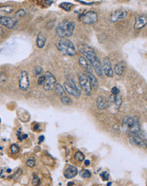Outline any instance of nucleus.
<instances>
[{
	"label": "nucleus",
	"instance_id": "nucleus-23",
	"mask_svg": "<svg viewBox=\"0 0 147 186\" xmlns=\"http://www.w3.org/2000/svg\"><path fill=\"white\" fill-rule=\"evenodd\" d=\"M54 88H55V91H56L57 94H58V95H64V86H63L60 83H56Z\"/></svg>",
	"mask_w": 147,
	"mask_h": 186
},
{
	"label": "nucleus",
	"instance_id": "nucleus-6",
	"mask_svg": "<svg viewBox=\"0 0 147 186\" xmlns=\"http://www.w3.org/2000/svg\"><path fill=\"white\" fill-rule=\"evenodd\" d=\"M64 88V91H66L69 94L76 98L80 97L81 94V91L78 87V85L75 84V82L73 80H68L67 81H65Z\"/></svg>",
	"mask_w": 147,
	"mask_h": 186
},
{
	"label": "nucleus",
	"instance_id": "nucleus-40",
	"mask_svg": "<svg viewBox=\"0 0 147 186\" xmlns=\"http://www.w3.org/2000/svg\"><path fill=\"white\" fill-rule=\"evenodd\" d=\"M68 186H81V185H76L74 182H69L68 184Z\"/></svg>",
	"mask_w": 147,
	"mask_h": 186
},
{
	"label": "nucleus",
	"instance_id": "nucleus-9",
	"mask_svg": "<svg viewBox=\"0 0 147 186\" xmlns=\"http://www.w3.org/2000/svg\"><path fill=\"white\" fill-rule=\"evenodd\" d=\"M78 78L79 81H80V85L81 86L82 90L86 93L88 96L91 95V91H92V87H91V84H90V81L88 80L86 76L83 74L79 73L78 74Z\"/></svg>",
	"mask_w": 147,
	"mask_h": 186
},
{
	"label": "nucleus",
	"instance_id": "nucleus-3",
	"mask_svg": "<svg viewBox=\"0 0 147 186\" xmlns=\"http://www.w3.org/2000/svg\"><path fill=\"white\" fill-rule=\"evenodd\" d=\"M75 25L69 20H64L58 24L56 27V34L59 37L66 38L73 35Z\"/></svg>",
	"mask_w": 147,
	"mask_h": 186
},
{
	"label": "nucleus",
	"instance_id": "nucleus-4",
	"mask_svg": "<svg viewBox=\"0 0 147 186\" xmlns=\"http://www.w3.org/2000/svg\"><path fill=\"white\" fill-rule=\"evenodd\" d=\"M56 47L58 50L64 55L74 56L76 54V49L73 42L67 38H61L57 42Z\"/></svg>",
	"mask_w": 147,
	"mask_h": 186
},
{
	"label": "nucleus",
	"instance_id": "nucleus-20",
	"mask_svg": "<svg viewBox=\"0 0 147 186\" xmlns=\"http://www.w3.org/2000/svg\"><path fill=\"white\" fill-rule=\"evenodd\" d=\"M46 36L44 35L43 33H39L37 35V38H36V44H37V47L39 48H42L45 44H46Z\"/></svg>",
	"mask_w": 147,
	"mask_h": 186
},
{
	"label": "nucleus",
	"instance_id": "nucleus-7",
	"mask_svg": "<svg viewBox=\"0 0 147 186\" xmlns=\"http://www.w3.org/2000/svg\"><path fill=\"white\" fill-rule=\"evenodd\" d=\"M30 85L29 74L27 70H22L19 77V87L21 91H26Z\"/></svg>",
	"mask_w": 147,
	"mask_h": 186
},
{
	"label": "nucleus",
	"instance_id": "nucleus-22",
	"mask_svg": "<svg viewBox=\"0 0 147 186\" xmlns=\"http://www.w3.org/2000/svg\"><path fill=\"white\" fill-rule=\"evenodd\" d=\"M14 9L13 6L7 5V6H1L0 7V13H6V14H11L13 13Z\"/></svg>",
	"mask_w": 147,
	"mask_h": 186
},
{
	"label": "nucleus",
	"instance_id": "nucleus-42",
	"mask_svg": "<svg viewBox=\"0 0 147 186\" xmlns=\"http://www.w3.org/2000/svg\"><path fill=\"white\" fill-rule=\"evenodd\" d=\"M44 141V136L43 135H42V136H40L39 137V143H42V142Z\"/></svg>",
	"mask_w": 147,
	"mask_h": 186
},
{
	"label": "nucleus",
	"instance_id": "nucleus-5",
	"mask_svg": "<svg viewBox=\"0 0 147 186\" xmlns=\"http://www.w3.org/2000/svg\"><path fill=\"white\" fill-rule=\"evenodd\" d=\"M130 141L133 146L147 148V134L141 129L138 133L130 135Z\"/></svg>",
	"mask_w": 147,
	"mask_h": 186
},
{
	"label": "nucleus",
	"instance_id": "nucleus-30",
	"mask_svg": "<svg viewBox=\"0 0 147 186\" xmlns=\"http://www.w3.org/2000/svg\"><path fill=\"white\" fill-rule=\"evenodd\" d=\"M10 151H11V152L14 153V154L18 153V152L20 151V147H19V146L16 145V144H13V145H11V146H10Z\"/></svg>",
	"mask_w": 147,
	"mask_h": 186
},
{
	"label": "nucleus",
	"instance_id": "nucleus-32",
	"mask_svg": "<svg viewBox=\"0 0 147 186\" xmlns=\"http://www.w3.org/2000/svg\"><path fill=\"white\" fill-rule=\"evenodd\" d=\"M35 164H36V161H35L34 158H30V159L27 160V162H26V165L28 167H30V168H33L35 166Z\"/></svg>",
	"mask_w": 147,
	"mask_h": 186
},
{
	"label": "nucleus",
	"instance_id": "nucleus-14",
	"mask_svg": "<svg viewBox=\"0 0 147 186\" xmlns=\"http://www.w3.org/2000/svg\"><path fill=\"white\" fill-rule=\"evenodd\" d=\"M102 70H103V74H105L108 77H113V70L112 67V64L108 57L104 58L103 65H102Z\"/></svg>",
	"mask_w": 147,
	"mask_h": 186
},
{
	"label": "nucleus",
	"instance_id": "nucleus-13",
	"mask_svg": "<svg viewBox=\"0 0 147 186\" xmlns=\"http://www.w3.org/2000/svg\"><path fill=\"white\" fill-rule=\"evenodd\" d=\"M147 25V14H140L138 15L135 19V22H134V30L139 31L140 29H142Z\"/></svg>",
	"mask_w": 147,
	"mask_h": 186
},
{
	"label": "nucleus",
	"instance_id": "nucleus-28",
	"mask_svg": "<svg viewBox=\"0 0 147 186\" xmlns=\"http://www.w3.org/2000/svg\"><path fill=\"white\" fill-rule=\"evenodd\" d=\"M26 14V10H25L24 9H20L15 12V14H14V16H15V19H16V18H19V17H24Z\"/></svg>",
	"mask_w": 147,
	"mask_h": 186
},
{
	"label": "nucleus",
	"instance_id": "nucleus-34",
	"mask_svg": "<svg viewBox=\"0 0 147 186\" xmlns=\"http://www.w3.org/2000/svg\"><path fill=\"white\" fill-rule=\"evenodd\" d=\"M45 80H46V76H41L38 78V80H37V84L41 85H44L45 83Z\"/></svg>",
	"mask_w": 147,
	"mask_h": 186
},
{
	"label": "nucleus",
	"instance_id": "nucleus-24",
	"mask_svg": "<svg viewBox=\"0 0 147 186\" xmlns=\"http://www.w3.org/2000/svg\"><path fill=\"white\" fill-rule=\"evenodd\" d=\"M85 159V157L81 151H77L75 154H74V160H76L79 163H81Z\"/></svg>",
	"mask_w": 147,
	"mask_h": 186
},
{
	"label": "nucleus",
	"instance_id": "nucleus-8",
	"mask_svg": "<svg viewBox=\"0 0 147 186\" xmlns=\"http://www.w3.org/2000/svg\"><path fill=\"white\" fill-rule=\"evenodd\" d=\"M80 20H81V21L86 25H92L97 22L98 16L94 11H89L82 14L81 17H80Z\"/></svg>",
	"mask_w": 147,
	"mask_h": 186
},
{
	"label": "nucleus",
	"instance_id": "nucleus-36",
	"mask_svg": "<svg viewBox=\"0 0 147 186\" xmlns=\"http://www.w3.org/2000/svg\"><path fill=\"white\" fill-rule=\"evenodd\" d=\"M111 91H112V94H113V95H118L120 91L118 90V88H117V87L114 86V87H113V88H112Z\"/></svg>",
	"mask_w": 147,
	"mask_h": 186
},
{
	"label": "nucleus",
	"instance_id": "nucleus-15",
	"mask_svg": "<svg viewBox=\"0 0 147 186\" xmlns=\"http://www.w3.org/2000/svg\"><path fill=\"white\" fill-rule=\"evenodd\" d=\"M64 177L66 178H73L78 174V169L74 166H69L64 171Z\"/></svg>",
	"mask_w": 147,
	"mask_h": 186
},
{
	"label": "nucleus",
	"instance_id": "nucleus-45",
	"mask_svg": "<svg viewBox=\"0 0 147 186\" xmlns=\"http://www.w3.org/2000/svg\"><path fill=\"white\" fill-rule=\"evenodd\" d=\"M0 121H1V119H0Z\"/></svg>",
	"mask_w": 147,
	"mask_h": 186
},
{
	"label": "nucleus",
	"instance_id": "nucleus-21",
	"mask_svg": "<svg viewBox=\"0 0 147 186\" xmlns=\"http://www.w3.org/2000/svg\"><path fill=\"white\" fill-rule=\"evenodd\" d=\"M79 63H80V64L85 70H86L87 72H88V71H92L91 65L89 64L87 59L85 58V57H80V58H79Z\"/></svg>",
	"mask_w": 147,
	"mask_h": 186
},
{
	"label": "nucleus",
	"instance_id": "nucleus-1",
	"mask_svg": "<svg viewBox=\"0 0 147 186\" xmlns=\"http://www.w3.org/2000/svg\"><path fill=\"white\" fill-rule=\"evenodd\" d=\"M78 50L80 53H81L84 55V57L86 58L89 62L91 63L92 67L94 68L95 72L99 77L103 76V70H102V65L101 64V61L97 57L95 50L91 47L88 46L86 43H81L78 46Z\"/></svg>",
	"mask_w": 147,
	"mask_h": 186
},
{
	"label": "nucleus",
	"instance_id": "nucleus-29",
	"mask_svg": "<svg viewBox=\"0 0 147 186\" xmlns=\"http://www.w3.org/2000/svg\"><path fill=\"white\" fill-rule=\"evenodd\" d=\"M41 183V180H40V178L38 177V175L35 174L33 176V178H32V184L34 186H38Z\"/></svg>",
	"mask_w": 147,
	"mask_h": 186
},
{
	"label": "nucleus",
	"instance_id": "nucleus-25",
	"mask_svg": "<svg viewBox=\"0 0 147 186\" xmlns=\"http://www.w3.org/2000/svg\"><path fill=\"white\" fill-rule=\"evenodd\" d=\"M72 6H73V5L70 4V3H62V4L59 5V7H60L61 9H63L64 10H65V11H70Z\"/></svg>",
	"mask_w": 147,
	"mask_h": 186
},
{
	"label": "nucleus",
	"instance_id": "nucleus-43",
	"mask_svg": "<svg viewBox=\"0 0 147 186\" xmlns=\"http://www.w3.org/2000/svg\"><path fill=\"white\" fill-rule=\"evenodd\" d=\"M85 164H86V166H89V165L91 164V162H90L89 160H86V161H85Z\"/></svg>",
	"mask_w": 147,
	"mask_h": 186
},
{
	"label": "nucleus",
	"instance_id": "nucleus-16",
	"mask_svg": "<svg viewBox=\"0 0 147 186\" xmlns=\"http://www.w3.org/2000/svg\"><path fill=\"white\" fill-rule=\"evenodd\" d=\"M96 104H97V107L100 110H103L108 108V107L110 106L109 104V101L107 100V98L104 97H98L97 100H96Z\"/></svg>",
	"mask_w": 147,
	"mask_h": 186
},
{
	"label": "nucleus",
	"instance_id": "nucleus-17",
	"mask_svg": "<svg viewBox=\"0 0 147 186\" xmlns=\"http://www.w3.org/2000/svg\"><path fill=\"white\" fill-rule=\"evenodd\" d=\"M126 64L124 61H119L117 62L115 66H114V73L117 76H121L124 74V72L125 70Z\"/></svg>",
	"mask_w": 147,
	"mask_h": 186
},
{
	"label": "nucleus",
	"instance_id": "nucleus-11",
	"mask_svg": "<svg viewBox=\"0 0 147 186\" xmlns=\"http://www.w3.org/2000/svg\"><path fill=\"white\" fill-rule=\"evenodd\" d=\"M128 16V11L125 9H117L114 10L110 15V20L112 22H117L119 20H123Z\"/></svg>",
	"mask_w": 147,
	"mask_h": 186
},
{
	"label": "nucleus",
	"instance_id": "nucleus-26",
	"mask_svg": "<svg viewBox=\"0 0 147 186\" xmlns=\"http://www.w3.org/2000/svg\"><path fill=\"white\" fill-rule=\"evenodd\" d=\"M80 174V176H81L83 178H89L91 177V173L89 170H87V169L82 170Z\"/></svg>",
	"mask_w": 147,
	"mask_h": 186
},
{
	"label": "nucleus",
	"instance_id": "nucleus-35",
	"mask_svg": "<svg viewBox=\"0 0 147 186\" xmlns=\"http://www.w3.org/2000/svg\"><path fill=\"white\" fill-rule=\"evenodd\" d=\"M101 177L102 178V179L107 181L109 179V174H108V172H103V173H101Z\"/></svg>",
	"mask_w": 147,
	"mask_h": 186
},
{
	"label": "nucleus",
	"instance_id": "nucleus-10",
	"mask_svg": "<svg viewBox=\"0 0 147 186\" xmlns=\"http://www.w3.org/2000/svg\"><path fill=\"white\" fill-rule=\"evenodd\" d=\"M46 80L43 85V88L45 91H52V89L55 87L56 85V78L52 75L51 72H47L46 74Z\"/></svg>",
	"mask_w": 147,
	"mask_h": 186
},
{
	"label": "nucleus",
	"instance_id": "nucleus-44",
	"mask_svg": "<svg viewBox=\"0 0 147 186\" xmlns=\"http://www.w3.org/2000/svg\"><path fill=\"white\" fill-rule=\"evenodd\" d=\"M111 184H112V183H111V182H109V183H108V186H110V185H111Z\"/></svg>",
	"mask_w": 147,
	"mask_h": 186
},
{
	"label": "nucleus",
	"instance_id": "nucleus-31",
	"mask_svg": "<svg viewBox=\"0 0 147 186\" xmlns=\"http://www.w3.org/2000/svg\"><path fill=\"white\" fill-rule=\"evenodd\" d=\"M61 101H62V102L64 104V105H69V104H71V100L69 99L68 97H66V96H63L62 97V98H61Z\"/></svg>",
	"mask_w": 147,
	"mask_h": 186
},
{
	"label": "nucleus",
	"instance_id": "nucleus-41",
	"mask_svg": "<svg viewBox=\"0 0 147 186\" xmlns=\"http://www.w3.org/2000/svg\"><path fill=\"white\" fill-rule=\"evenodd\" d=\"M3 35H4V30H3V28H2V27L0 26V37H2Z\"/></svg>",
	"mask_w": 147,
	"mask_h": 186
},
{
	"label": "nucleus",
	"instance_id": "nucleus-27",
	"mask_svg": "<svg viewBox=\"0 0 147 186\" xmlns=\"http://www.w3.org/2000/svg\"><path fill=\"white\" fill-rule=\"evenodd\" d=\"M8 80V76L5 72H1L0 73V85L5 84V82Z\"/></svg>",
	"mask_w": 147,
	"mask_h": 186
},
{
	"label": "nucleus",
	"instance_id": "nucleus-12",
	"mask_svg": "<svg viewBox=\"0 0 147 186\" xmlns=\"http://www.w3.org/2000/svg\"><path fill=\"white\" fill-rule=\"evenodd\" d=\"M0 24L8 27L9 29H14L17 26L18 20L15 18L7 17V16H0Z\"/></svg>",
	"mask_w": 147,
	"mask_h": 186
},
{
	"label": "nucleus",
	"instance_id": "nucleus-37",
	"mask_svg": "<svg viewBox=\"0 0 147 186\" xmlns=\"http://www.w3.org/2000/svg\"><path fill=\"white\" fill-rule=\"evenodd\" d=\"M27 136H28V135H26V134H25V135H20H20L18 134V138H19V140H20V141H23V140L26 139Z\"/></svg>",
	"mask_w": 147,
	"mask_h": 186
},
{
	"label": "nucleus",
	"instance_id": "nucleus-38",
	"mask_svg": "<svg viewBox=\"0 0 147 186\" xmlns=\"http://www.w3.org/2000/svg\"><path fill=\"white\" fill-rule=\"evenodd\" d=\"M81 4H84V5H94V2H91V3H86V2H85V1H80Z\"/></svg>",
	"mask_w": 147,
	"mask_h": 186
},
{
	"label": "nucleus",
	"instance_id": "nucleus-2",
	"mask_svg": "<svg viewBox=\"0 0 147 186\" xmlns=\"http://www.w3.org/2000/svg\"><path fill=\"white\" fill-rule=\"evenodd\" d=\"M122 129L129 135L138 133L141 130L140 124L138 119L132 117H125L122 121Z\"/></svg>",
	"mask_w": 147,
	"mask_h": 186
},
{
	"label": "nucleus",
	"instance_id": "nucleus-39",
	"mask_svg": "<svg viewBox=\"0 0 147 186\" xmlns=\"http://www.w3.org/2000/svg\"><path fill=\"white\" fill-rule=\"evenodd\" d=\"M38 129H39V124H36V125H34V127H33V130H35V131H37V130H38Z\"/></svg>",
	"mask_w": 147,
	"mask_h": 186
},
{
	"label": "nucleus",
	"instance_id": "nucleus-18",
	"mask_svg": "<svg viewBox=\"0 0 147 186\" xmlns=\"http://www.w3.org/2000/svg\"><path fill=\"white\" fill-rule=\"evenodd\" d=\"M122 98L121 96L119 95H112V97L110 98V100H109V104L110 102H112L114 106L116 107L117 109H119V107H121L122 105Z\"/></svg>",
	"mask_w": 147,
	"mask_h": 186
},
{
	"label": "nucleus",
	"instance_id": "nucleus-33",
	"mask_svg": "<svg viewBox=\"0 0 147 186\" xmlns=\"http://www.w3.org/2000/svg\"><path fill=\"white\" fill-rule=\"evenodd\" d=\"M34 73H35V75H36V76H39L40 74H42V68H41L40 66L35 67Z\"/></svg>",
	"mask_w": 147,
	"mask_h": 186
},
{
	"label": "nucleus",
	"instance_id": "nucleus-19",
	"mask_svg": "<svg viewBox=\"0 0 147 186\" xmlns=\"http://www.w3.org/2000/svg\"><path fill=\"white\" fill-rule=\"evenodd\" d=\"M86 77L88 78L89 81H90V84H91L92 88L96 89L98 87V82H97V80H96V78L95 77L92 71H88L87 72Z\"/></svg>",
	"mask_w": 147,
	"mask_h": 186
}]
</instances>
